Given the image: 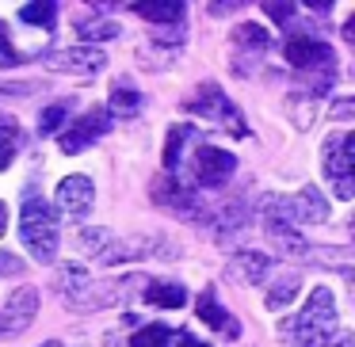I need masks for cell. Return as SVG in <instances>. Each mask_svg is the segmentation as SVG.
Wrapping results in <instances>:
<instances>
[{
	"mask_svg": "<svg viewBox=\"0 0 355 347\" xmlns=\"http://www.w3.org/2000/svg\"><path fill=\"white\" fill-rule=\"evenodd\" d=\"M233 35H237L241 46H252V50H263V46H268V31H263V27H256V24H241Z\"/></svg>",
	"mask_w": 355,
	"mask_h": 347,
	"instance_id": "25",
	"label": "cell"
},
{
	"mask_svg": "<svg viewBox=\"0 0 355 347\" xmlns=\"http://www.w3.org/2000/svg\"><path fill=\"white\" fill-rule=\"evenodd\" d=\"M111 111H119V115H138V111H141V96L134 92V88H126V84L111 88Z\"/></svg>",
	"mask_w": 355,
	"mask_h": 347,
	"instance_id": "23",
	"label": "cell"
},
{
	"mask_svg": "<svg viewBox=\"0 0 355 347\" xmlns=\"http://www.w3.org/2000/svg\"><path fill=\"white\" fill-rule=\"evenodd\" d=\"M283 332L294 339V347H329V336L336 332V298L329 286H317L306 309L294 321H286Z\"/></svg>",
	"mask_w": 355,
	"mask_h": 347,
	"instance_id": "1",
	"label": "cell"
},
{
	"mask_svg": "<svg viewBox=\"0 0 355 347\" xmlns=\"http://www.w3.org/2000/svg\"><path fill=\"white\" fill-rule=\"evenodd\" d=\"M62 290L73 305H100V298L92 294V278H88V271L77 267V263H65L62 267Z\"/></svg>",
	"mask_w": 355,
	"mask_h": 347,
	"instance_id": "12",
	"label": "cell"
},
{
	"mask_svg": "<svg viewBox=\"0 0 355 347\" xmlns=\"http://www.w3.org/2000/svg\"><path fill=\"white\" fill-rule=\"evenodd\" d=\"M172 347H210V344H202V339H195V336H187V332H180V344H172Z\"/></svg>",
	"mask_w": 355,
	"mask_h": 347,
	"instance_id": "31",
	"label": "cell"
},
{
	"mask_svg": "<svg viewBox=\"0 0 355 347\" xmlns=\"http://www.w3.org/2000/svg\"><path fill=\"white\" fill-rule=\"evenodd\" d=\"M130 347H172V328L168 324H146V328L130 339Z\"/></svg>",
	"mask_w": 355,
	"mask_h": 347,
	"instance_id": "22",
	"label": "cell"
},
{
	"mask_svg": "<svg viewBox=\"0 0 355 347\" xmlns=\"http://www.w3.org/2000/svg\"><path fill=\"white\" fill-rule=\"evenodd\" d=\"M298 290H302V278L298 275L275 278V283L268 286V309H286L294 298H298Z\"/></svg>",
	"mask_w": 355,
	"mask_h": 347,
	"instance_id": "18",
	"label": "cell"
},
{
	"mask_svg": "<svg viewBox=\"0 0 355 347\" xmlns=\"http://www.w3.org/2000/svg\"><path fill=\"white\" fill-rule=\"evenodd\" d=\"M233 168H237L233 153H225L218 145H195V179L202 187H222L233 176Z\"/></svg>",
	"mask_w": 355,
	"mask_h": 347,
	"instance_id": "7",
	"label": "cell"
},
{
	"mask_svg": "<svg viewBox=\"0 0 355 347\" xmlns=\"http://www.w3.org/2000/svg\"><path fill=\"white\" fill-rule=\"evenodd\" d=\"M294 103H298V126L306 130V126L313 123V96H298ZM294 103H291V107H294Z\"/></svg>",
	"mask_w": 355,
	"mask_h": 347,
	"instance_id": "28",
	"label": "cell"
},
{
	"mask_svg": "<svg viewBox=\"0 0 355 347\" xmlns=\"http://www.w3.org/2000/svg\"><path fill=\"white\" fill-rule=\"evenodd\" d=\"M324 176L332 179L340 199H352L355 195V184H352V168H355V130L347 134H332L324 141V161H321Z\"/></svg>",
	"mask_w": 355,
	"mask_h": 347,
	"instance_id": "3",
	"label": "cell"
},
{
	"mask_svg": "<svg viewBox=\"0 0 355 347\" xmlns=\"http://www.w3.org/2000/svg\"><path fill=\"white\" fill-rule=\"evenodd\" d=\"M4 229H8V206L0 202V237H4Z\"/></svg>",
	"mask_w": 355,
	"mask_h": 347,
	"instance_id": "33",
	"label": "cell"
},
{
	"mask_svg": "<svg viewBox=\"0 0 355 347\" xmlns=\"http://www.w3.org/2000/svg\"><path fill=\"white\" fill-rule=\"evenodd\" d=\"M268 267H271V260L263 252H237L233 263H230V278L233 283L252 286V283H260V278L268 275Z\"/></svg>",
	"mask_w": 355,
	"mask_h": 347,
	"instance_id": "14",
	"label": "cell"
},
{
	"mask_svg": "<svg viewBox=\"0 0 355 347\" xmlns=\"http://www.w3.org/2000/svg\"><path fill=\"white\" fill-rule=\"evenodd\" d=\"M107 126H111V118H107V111H103V107L85 111V115L69 126V130L58 134V145H62V153H80V149H88L96 138H103V134H107Z\"/></svg>",
	"mask_w": 355,
	"mask_h": 347,
	"instance_id": "6",
	"label": "cell"
},
{
	"mask_svg": "<svg viewBox=\"0 0 355 347\" xmlns=\"http://www.w3.org/2000/svg\"><path fill=\"white\" fill-rule=\"evenodd\" d=\"M0 275H24V260L16 252H0Z\"/></svg>",
	"mask_w": 355,
	"mask_h": 347,
	"instance_id": "29",
	"label": "cell"
},
{
	"mask_svg": "<svg viewBox=\"0 0 355 347\" xmlns=\"http://www.w3.org/2000/svg\"><path fill=\"white\" fill-rule=\"evenodd\" d=\"M65 111H69V103H54V107H46L39 115V130L46 134H62V123H65Z\"/></svg>",
	"mask_w": 355,
	"mask_h": 347,
	"instance_id": "24",
	"label": "cell"
},
{
	"mask_svg": "<svg viewBox=\"0 0 355 347\" xmlns=\"http://www.w3.org/2000/svg\"><path fill=\"white\" fill-rule=\"evenodd\" d=\"M195 309H199L195 317H199L202 324H210L214 332H225V336H237V332H241V324L233 321V317L225 313L222 305H218L214 290H202V294H199V305H195Z\"/></svg>",
	"mask_w": 355,
	"mask_h": 347,
	"instance_id": "13",
	"label": "cell"
},
{
	"mask_svg": "<svg viewBox=\"0 0 355 347\" xmlns=\"http://www.w3.org/2000/svg\"><path fill=\"white\" fill-rule=\"evenodd\" d=\"M77 244H85L88 252L103 256V248L111 244V233H107V229H80V233H77Z\"/></svg>",
	"mask_w": 355,
	"mask_h": 347,
	"instance_id": "26",
	"label": "cell"
},
{
	"mask_svg": "<svg viewBox=\"0 0 355 347\" xmlns=\"http://www.w3.org/2000/svg\"><path fill=\"white\" fill-rule=\"evenodd\" d=\"M46 65H54L62 73H100L107 65V54L100 46H65L46 54Z\"/></svg>",
	"mask_w": 355,
	"mask_h": 347,
	"instance_id": "9",
	"label": "cell"
},
{
	"mask_svg": "<svg viewBox=\"0 0 355 347\" xmlns=\"http://www.w3.org/2000/svg\"><path fill=\"white\" fill-rule=\"evenodd\" d=\"M19 240L39 263H54L58 256V210L42 195H27L19 210Z\"/></svg>",
	"mask_w": 355,
	"mask_h": 347,
	"instance_id": "2",
	"label": "cell"
},
{
	"mask_svg": "<svg viewBox=\"0 0 355 347\" xmlns=\"http://www.w3.org/2000/svg\"><path fill=\"white\" fill-rule=\"evenodd\" d=\"M19 141H24V138H19V126L12 123V118H0V172L16 161Z\"/></svg>",
	"mask_w": 355,
	"mask_h": 347,
	"instance_id": "19",
	"label": "cell"
},
{
	"mask_svg": "<svg viewBox=\"0 0 355 347\" xmlns=\"http://www.w3.org/2000/svg\"><path fill=\"white\" fill-rule=\"evenodd\" d=\"M286 62L298 73H317L324 65H332L336 57H332V46L321 39H291L286 42Z\"/></svg>",
	"mask_w": 355,
	"mask_h": 347,
	"instance_id": "10",
	"label": "cell"
},
{
	"mask_svg": "<svg viewBox=\"0 0 355 347\" xmlns=\"http://www.w3.org/2000/svg\"><path fill=\"white\" fill-rule=\"evenodd\" d=\"M19 19L24 24H31V27H54V19H58V4H46V0H35V4H24L19 8Z\"/></svg>",
	"mask_w": 355,
	"mask_h": 347,
	"instance_id": "20",
	"label": "cell"
},
{
	"mask_svg": "<svg viewBox=\"0 0 355 347\" xmlns=\"http://www.w3.org/2000/svg\"><path fill=\"white\" fill-rule=\"evenodd\" d=\"M134 12H138L141 19H149V24H180V19H184V4H180V0H157V4H134Z\"/></svg>",
	"mask_w": 355,
	"mask_h": 347,
	"instance_id": "16",
	"label": "cell"
},
{
	"mask_svg": "<svg viewBox=\"0 0 355 347\" xmlns=\"http://www.w3.org/2000/svg\"><path fill=\"white\" fill-rule=\"evenodd\" d=\"M42 347H62V344H54V339H50V344H42Z\"/></svg>",
	"mask_w": 355,
	"mask_h": 347,
	"instance_id": "34",
	"label": "cell"
},
{
	"mask_svg": "<svg viewBox=\"0 0 355 347\" xmlns=\"http://www.w3.org/2000/svg\"><path fill=\"white\" fill-rule=\"evenodd\" d=\"M352 115V100H340L336 107H332V118H347Z\"/></svg>",
	"mask_w": 355,
	"mask_h": 347,
	"instance_id": "32",
	"label": "cell"
},
{
	"mask_svg": "<svg viewBox=\"0 0 355 347\" xmlns=\"http://www.w3.org/2000/svg\"><path fill=\"white\" fill-rule=\"evenodd\" d=\"M19 62V54L12 50V42H8V27L0 24V65H16Z\"/></svg>",
	"mask_w": 355,
	"mask_h": 347,
	"instance_id": "27",
	"label": "cell"
},
{
	"mask_svg": "<svg viewBox=\"0 0 355 347\" xmlns=\"http://www.w3.org/2000/svg\"><path fill=\"white\" fill-rule=\"evenodd\" d=\"M146 301L157 309H180L187 301V290L180 283H149L146 286Z\"/></svg>",
	"mask_w": 355,
	"mask_h": 347,
	"instance_id": "15",
	"label": "cell"
},
{
	"mask_svg": "<svg viewBox=\"0 0 355 347\" xmlns=\"http://www.w3.org/2000/svg\"><path fill=\"white\" fill-rule=\"evenodd\" d=\"M187 111H195V115H202V118H222L225 134H237V138H245V134H248L245 118L237 115V107L225 100V92L218 84H207L195 100H187Z\"/></svg>",
	"mask_w": 355,
	"mask_h": 347,
	"instance_id": "4",
	"label": "cell"
},
{
	"mask_svg": "<svg viewBox=\"0 0 355 347\" xmlns=\"http://www.w3.org/2000/svg\"><path fill=\"white\" fill-rule=\"evenodd\" d=\"M187 141H195V130H191V126H172V130H168V141H164V168H172V172L180 168Z\"/></svg>",
	"mask_w": 355,
	"mask_h": 347,
	"instance_id": "17",
	"label": "cell"
},
{
	"mask_svg": "<svg viewBox=\"0 0 355 347\" xmlns=\"http://www.w3.org/2000/svg\"><path fill=\"white\" fill-rule=\"evenodd\" d=\"M92 202H96V191H92V179L88 176H65L58 184V206L73 217V222H85L92 214Z\"/></svg>",
	"mask_w": 355,
	"mask_h": 347,
	"instance_id": "8",
	"label": "cell"
},
{
	"mask_svg": "<svg viewBox=\"0 0 355 347\" xmlns=\"http://www.w3.org/2000/svg\"><path fill=\"white\" fill-rule=\"evenodd\" d=\"M35 313H39V290H35V286H19V290H12L8 301H4L0 332H4V336H19V332L31 328Z\"/></svg>",
	"mask_w": 355,
	"mask_h": 347,
	"instance_id": "5",
	"label": "cell"
},
{
	"mask_svg": "<svg viewBox=\"0 0 355 347\" xmlns=\"http://www.w3.org/2000/svg\"><path fill=\"white\" fill-rule=\"evenodd\" d=\"M286 217H298V222H306V225L329 222V199H324V191H317V187H302V191L286 202Z\"/></svg>",
	"mask_w": 355,
	"mask_h": 347,
	"instance_id": "11",
	"label": "cell"
},
{
	"mask_svg": "<svg viewBox=\"0 0 355 347\" xmlns=\"http://www.w3.org/2000/svg\"><path fill=\"white\" fill-rule=\"evenodd\" d=\"M77 35H80V39H115V35H123V27H119L115 19H107V16L77 19Z\"/></svg>",
	"mask_w": 355,
	"mask_h": 347,
	"instance_id": "21",
	"label": "cell"
},
{
	"mask_svg": "<svg viewBox=\"0 0 355 347\" xmlns=\"http://www.w3.org/2000/svg\"><path fill=\"white\" fill-rule=\"evenodd\" d=\"M263 12H268L275 24H286V19L294 16V4H263Z\"/></svg>",
	"mask_w": 355,
	"mask_h": 347,
	"instance_id": "30",
	"label": "cell"
}]
</instances>
